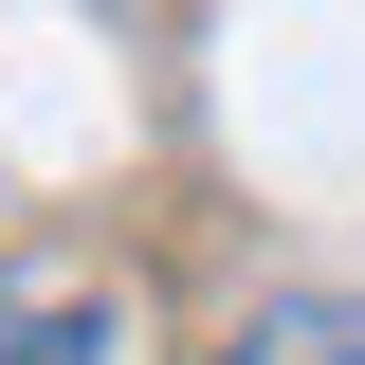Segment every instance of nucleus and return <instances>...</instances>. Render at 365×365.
Segmentation results:
<instances>
[{
	"instance_id": "1",
	"label": "nucleus",
	"mask_w": 365,
	"mask_h": 365,
	"mask_svg": "<svg viewBox=\"0 0 365 365\" xmlns=\"http://www.w3.org/2000/svg\"><path fill=\"white\" fill-rule=\"evenodd\" d=\"M0 365H110V311H91L73 274H19L0 256Z\"/></svg>"
},
{
	"instance_id": "2",
	"label": "nucleus",
	"mask_w": 365,
	"mask_h": 365,
	"mask_svg": "<svg viewBox=\"0 0 365 365\" xmlns=\"http://www.w3.org/2000/svg\"><path fill=\"white\" fill-rule=\"evenodd\" d=\"M220 365H365V311H347V292H274Z\"/></svg>"
}]
</instances>
